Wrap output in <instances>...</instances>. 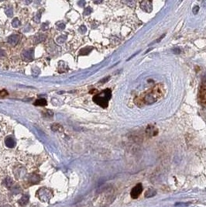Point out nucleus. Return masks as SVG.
Returning <instances> with one entry per match:
<instances>
[{"label": "nucleus", "instance_id": "obj_22", "mask_svg": "<svg viewBox=\"0 0 206 207\" xmlns=\"http://www.w3.org/2000/svg\"><path fill=\"white\" fill-rule=\"evenodd\" d=\"M5 54H4V51L2 50H0V56H4Z\"/></svg>", "mask_w": 206, "mask_h": 207}, {"label": "nucleus", "instance_id": "obj_17", "mask_svg": "<svg viewBox=\"0 0 206 207\" xmlns=\"http://www.w3.org/2000/svg\"><path fill=\"white\" fill-rule=\"evenodd\" d=\"M12 25H13V27H15V28L19 27V26L20 25V21H19V19H18V18H15V19H13V21H12Z\"/></svg>", "mask_w": 206, "mask_h": 207}, {"label": "nucleus", "instance_id": "obj_19", "mask_svg": "<svg viewBox=\"0 0 206 207\" xmlns=\"http://www.w3.org/2000/svg\"><path fill=\"white\" fill-rule=\"evenodd\" d=\"M79 30L81 31V33H84L86 32V30H87V28H86L85 26L82 25V27H80V29H79Z\"/></svg>", "mask_w": 206, "mask_h": 207}, {"label": "nucleus", "instance_id": "obj_18", "mask_svg": "<svg viewBox=\"0 0 206 207\" xmlns=\"http://www.w3.org/2000/svg\"><path fill=\"white\" fill-rule=\"evenodd\" d=\"M57 28L58 30H64L65 28L64 23H61V22H58V23H57Z\"/></svg>", "mask_w": 206, "mask_h": 207}, {"label": "nucleus", "instance_id": "obj_9", "mask_svg": "<svg viewBox=\"0 0 206 207\" xmlns=\"http://www.w3.org/2000/svg\"><path fill=\"white\" fill-rule=\"evenodd\" d=\"M146 133L150 137L156 136L157 134V129L155 128L153 126H148V127L146 130Z\"/></svg>", "mask_w": 206, "mask_h": 207}, {"label": "nucleus", "instance_id": "obj_8", "mask_svg": "<svg viewBox=\"0 0 206 207\" xmlns=\"http://www.w3.org/2000/svg\"><path fill=\"white\" fill-rule=\"evenodd\" d=\"M5 144L7 148H13L16 146V141L14 138L12 136L6 137V139H5Z\"/></svg>", "mask_w": 206, "mask_h": 207}, {"label": "nucleus", "instance_id": "obj_13", "mask_svg": "<svg viewBox=\"0 0 206 207\" xmlns=\"http://www.w3.org/2000/svg\"><path fill=\"white\" fill-rule=\"evenodd\" d=\"M4 184H5V185H6L7 188H10L12 186V185H13V180H12L10 177H7V178L5 179V181H4Z\"/></svg>", "mask_w": 206, "mask_h": 207}, {"label": "nucleus", "instance_id": "obj_5", "mask_svg": "<svg viewBox=\"0 0 206 207\" xmlns=\"http://www.w3.org/2000/svg\"><path fill=\"white\" fill-rule=\"evenodd\" d=\"M199 99L202 103L206 104V80L203 81L201 85L200 92H199Z\"/></svg>", "mask_w": 206, "mask_h": 207}, {"label": "nucleus", "instance_id": "obj_21", "mask_svg": "<svg viewBox=\"0 0 206 207\" xmlns=\"http://www.w3.org/2000/svg\"><path fill=\"white\" fill-rule=\"evenodd\" d=\"M6 95H7V92H6V91L3 90L0 92V96H6Z\"/></svg>", "mask_w": 206, "mask_h": 207}, {"label": "nucleus", "instance_id": "obj_3", "mask_svg": "<svg viewBox=\"0 0 206 207\" xmlns=\"http://www.w3.org/2000/svg\"><path fill=\"white\" fill-rule=\"evenodd\" d=\"M37 197L43 202H48L53 196V192L47 188H40L36 192Z\"/></svg>", "mask_w": 206, "mask_h": 207}, {"label": "nucleus", "instance_id": "obj_4", "mask_svg": "<svg viewBox=\"0 0 206 207\" xmlns=\"http://www.w3.org/2000/svg\"><path fill=\"white\" fill-rule=\"evenodd\" d=\"M22 58L24 60L25 62H30L33 59V56H34V50L33 48L31 49H27L24 50L21 54Z\"/></svg>", "mask_w": 206, "mask_h": 207}, {"label": "nucleus", "instance_id": "obj_23", "mask_svg": "<svg viewBox=\"0 0 206 207\" xmlns=\"http://www.w3.org/2000/svg\"><path fill=\"white\" fill-rule=\"evenodd\" d=\"M2 207H13L12 206H10V205H6V206H2Z\"/></svg>", "mask_w": 206, "mask_h": 207}, {"label": "nucleus", "instance_id": "obj_12", "mask_svg": "<svg viewBox=\"0 0 206 207\" xmlns=\"http://www.w3.org/2000/svg\"><path fill=\"white\" fill-rule=\"evenodd\" d=\"M156 194V191L153 189H149L147 190V192H146L145 193V197L146 198H150V197H153V196H154Z\"/></svg>", "mask_w": 206, "mask_h": 207}, {"label": "nucleus", "instance_id": "obj_6", "mask_svg": "<svg viewBox=\"0 0 206 207\" xmlns=\"http://www.w3.org/2000/svg\"><path fill=\"white\" fill-rule=\"evenodd\" d=\"M143 192V186L141 184H138L131 191V197L133 199H137Z\"/></svg>", "mask_w": 206, "mask_h": 207}, {"label": "nucleus", "instance_id": "obj_20", "mask_svg": "<svg viewBox=\"0 0 206 207\" xmlns=\"http://www.w3.org/2000/svg\"><path fill=\"white\" fill-rule=\"evenodd\" d=\"M92 9H91V8H90V7H88V8H87V9H86V10H84V15H88V14H89L90 13H91V12H92Z\"/></svg>", "mask_w": 206, "mask_h": 207}, {"label": "nucleus", "instance_id": "obj_11", "mask_svg": "<svg viewBox=\"0 0 206 207\" xmlns=\"http://www.w3.org/2000/svg\"><path fill=\"white\" fill-rule=\"evenodd\" d=\"M47 100L44 99H37L36 102H34V105H36V106H45V105H47Z\"/></svg>", "mask_w": 206, "mask_h": 207}, {"label": "nucleus", "instance_id": "obj_14", "mask_svg": "<svg viewBox=\"0 0 206 207\" xmlns=\"http://www.w3.org/2000/svg\"><path fill=\"white\" fill-rule=\"evenodd\" d=\"M51 129H52V131H63V128H62V127H61L60 124H57V123L52 125Z\"/></svg>", "mask_w": 206, "mask_h": 207}, {"label": "nucleus", "instance_id": "obj_10", "mask_svg": "<svg viewBox=\"0 0 206 207\" xmlns=\"http://www.w3.org/2000/svg\"><path fill=\"white\" fill-rule=\"evenodd\" d=\"M29 200H30V197H29V196H27V195H24V196H23L21 197V199L19 200V204L20 206H24L27 205V203H29Z\"/></svg>", "mask_w": 206, "mask_h": 207}, {"label": "nucleus", "instance_id": "obj_2", "mask_svg": "<svg viewBox=\"0 0 206 207\" xmlns=\"http://www.w3.org/2000/svg\"><path fill=\"white\" fill-rule=\"evenodd\" d=\"M111 97H112V91L109 88H107L94 96L93 101L101 107L106 108L109 105Z\"/></svg>", "mask_w": 206, "mask_h": 207}, {"label": "nucleus", "instance_id": "obj_16", "mask_svg": "<svg viewBox=\"0 0 206 207\" xmlns=\"http://www.w3.org/2000/svg\"><path fill=\"white\" fill-rule=\"evenodd\" d=\"M30 181L33 182V183H37V182L40 181V178H39L38 175L36 174H33V175H31L30 178Z\"/></svg>", "mask_w": 206, "mask_h": 207}, {"label": "nucleus", "instance_id": "obj_15", "mask_svg": "<svg viewBox=\"0 0 206 207\" xmlns=\"http://www.w3.org/2000/svg\"><path fill=\"white\" fill-rule=\"evenodd\" d=\"M5 12H6V14L9 16V17H11L12 16H13V7L10 6H8L6 8V10H5Z\"/></svg>", "mask_w": 206, "mask_h": 207}, {"label": "nucleus", "instance_id": "obj_7", "mask_svg": "<svg viewBox=\"0 0 206 207\" xmlns=\"http://www.w3.org/2000/svg\"><path fill=\"white\" fill-rule=\"evenodd\" d=\"M7 41L11 46H16L19 41V36L16 34L11 35L10 36H9Z\"/></svg>", "mask_w": 206, "mask_h": 207}, {"label": "nucleus", "instance_id": "obj_1", "mask_svg": "<svg viewBox=\"0 0 206 207\" xmlns=\"http://www.w3.org/2000/svg\"><path fill=\"white\" fill-rule=\"evenodd\" d=\"M164 86L162 84H157L152 88L143 92L139 96L136 97L134 102L138 106L152 105L157 102L164 95Z\"/></svg>", "mask_w": 206, "mask_h": 207}]
</instances>
